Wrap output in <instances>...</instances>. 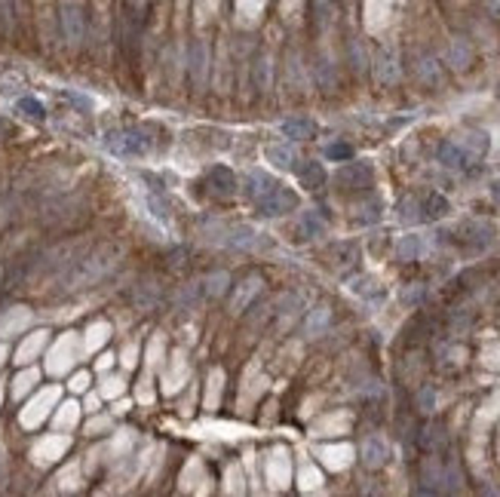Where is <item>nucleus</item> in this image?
I'll list each match as a JSON object with an SVG mask.
<instances>
[{
  "mask_svg": "<svg viewBox=\"0 0 500 497\" xmlns=\"http://www.w3.org/2000/svg\"><path fill=\"white\" fill-rule=\"evenodd\" d=\"M110 264H114V252H96V255L80 258V261H74L68 270L62 273L59 289L62 292H74V289H83V285L98 282L101 276L110 270Z\"/></svg>",
  "mask_w": 500,
  "mask_h": 497,
  "instance_id": "1",
  "label": "nucleus"
},
{
  "mask_svg": "<svg viewBox=\"0 0 500 497\" xmlns=\"http://www.w3.org/2000/svg\"><path fill=\"white\" fill-rule=\"evenodd\" d=\"M105 147L117 156H144L151 151V138L138 129H123V132H110L105 138Z\"/></svg>",
  "mask_w": 500,
  "mask_h": 497,
  "instance_id": "2",
  "label": "nucleus"
},
{
  "mask_svg": "<svg viewBox=\"0 0 500 497\" xmlns=\"http://www.w3.org/2000/svg\"><path fill=\"white\" fill-rule=\"evenodd\" d=\"M458 239L464 243L467 248H473V252H482V248H488L494 243V224L485 218H467L460 221V227L455 230Z\"/></svg>",
  "mask_w": 500,
  "mask_h": 497,
  "instance_id": "3",
  "label": "nucleus"
},
{
  "mask_svg": "<svg viewBox=\"0 0 500 497\" xmlns=\"http://www.w3.org/2000/svg\"><path fill=\"white\" fill-rule=\"evenodd\" d=\"M258 202V209H261V215L267 218H276V215H285V212H292L295 206H298V197L289 190V188H283V184H276V188L267 193V197L261 200H255Z\"/></svg>",
  "mask_w": 500,
  "mask_h": 497,
  "instance_id": "4",
  "label": "nucleus"
},
{
  "mask_svg": "<svg viewBox=\"0 0 500 497\" xmlns=\"http://www.w3.org/2000/svg\"><path fill=\"white\" fill-rule=\"evenodd\" d=\"M372 166L368 163H347V166H341L338 175H335V181L341 184V188H347V190H365L368 184H372Z\"/></svg>",
  "mask_w": 500,
  "mask_h": 497,
  "instance_id": "5",
  "label": "nucleus"
},
{
  "mask_svg": "<svg viewBox=\"0 0 500 497\" xmlns=\"http://www.w3.org/2000/svg\"><path fill=\"white\" fill-rule=\"evenodd\" d=\"M209 190L215 193V197L227 200L237 193V175L227 169V166H215V169H209Z\"/></svg>",
  "mask_w": 500,
  "mask_h": 497,
  "instance_id": "6",
  "label": "nucleus"
},
{
  "mask_svg": "<svg viewBox=\"0 0 500 497\" xmlns=\"http://www.w3.org/2000/svg\"><path fill=\"white\" fill-rule=\"evenodd\" d=\"M363 464L368 467V469H381L387 460H390V445H387L384 439H377V436H372V439H365L363 442Z\"/></svg>",
  "mask_w": 500,
  "mask_h": 497,
  "instance_id": "7",
  "label": "nucleus"
},
{
  "mask_svg": "<svg viewBox=\"0 0 500 497\" xmlns=\"http://www.w3.org/2000/svg\"><path fill=\"white\" fill-rule=\"evenodd\" d=\"M375 74H377V80L381 83H396L399 80V59H396V52L393 50H377L375 55Z\"/></svg>",
  "mask_w": 500,
  "mask_h": 497,
  "instance_id": "8",
  "label": "nucleus"
},
{
  "mask_svg": "<svg viewBox=\"0 0 500 497\" xmlns=\"http://www.w3.org/2000/svg\"><path fill=\"white\" fill-rule=\"evenodd\" d=\"M62 28H64V37H68L71 43H80L83 40V28H86V22H83V9L80 6H62Z\"/></svg>",
  "mask_w": 500,
  "mask_h": 497,
  "instance_id": "9",
  "label": "nucleus"
},
{
  "mask_svg": "<svg viewBox=\"0 0 500 497\" xmlns=\"http://www.w3.org/2000/svg\"><path fill=\"white\" fill-rule=\"evenodd\" d=\"M458 144H460V151H464L470 160H482V156L488 154V144H492V142H488L485 132H479V129H470V132L460 135Z\"/></svg>",
  "mask_w": 500,
  "mask_h": 497,
  "instance_id": "10",
  "label": "nucleus"
},
{
  "mask_svg": "<svg viewBox=\"0 0 500 497\" xmlns=\"http://www.w3.org/2000/svg\"><path fill=\"white\" fill-rule=\"evenodd\" d=\"M326 215H322V209H310V212H304L301 221H298V234L301 239H317L326 234Z\"/></svg>",
  "mask_w": 500,
  "mask_h": 497,
  "instance_id": "11",
  "label": "nucleus"
},
{
  "mask_svg": "<svg viewBox=\"0 0 500 497\" xmlns=\"http://www.w3.org/2000/svg\"><path fill=\"white\" fill-rule=\"evenodd\" d=\"M227 236H230L227 243L237 246V248H258L264 234H258L252 224H234V227H227Z\"/></svg>",
  "mask_w": 500,
  "mask_h": 497,
  "instance_id": "12",
  "label": "nucleus"
},
{
  "mask_svg": "<svg viewBox=\"0 0 500 497\" xmlns=\"http://www.w3.org/2000/svg\"><path fill=\"white\" fill-rule=\"evenodd\" d=\"M436 156H439V163L445 166V169H464V166H470V156L460 151L458 142H442Z\"/></svg>",
  "mask_w": 500,
  "mask_h": 497,
  "instance_id": "13",
  "label": "nucleus"
},
{
  "mask_svg": "<svg viewBox=\"0 0 500 497\" xmlns=\"http://www.w3.org/2000/svg\"><path fill=\"white\" fill-rule=\"evenodd\" d=\"M414 74H418V80L427 83V86H439L442 83V64L433 59V55H421L418 64H414Z\"/></svg>",
  "mask_w": 500,
  "mask_h": 497,
  "instance_id": "14",
  "label": "nucleus"
},
{
  "mask_svg": "<svg viewBox=\"0 0 500 497\" xmlns=\"http://www.w3.org/2000/svg\"><path fill=\"white\" fill-rule=\"evenodd\" d=\"M448 212H451V202L442 197V193H427L421 202V215L427 221H439V218H445Z\"/></svg>",
  "mask_w": 500,
  "mask_h": 497,
  "instance_id": "15",
  "label": "nucleus"
},
{
  "mask_svg": "<svg viewBox=\"0 0 500 497\" xmlns=\"http://www.w3.org/2000/svg\"><path fill=\"white\" fill-rule=\"evenodd\" d=\"M276 184H280V181H276V178H271V175H267V172H258V169H252V172L246 175V190L252 193L255 200L267 197V193H271V190L276 188Z\"/></svg>",
  "mask_w": 500,
  "mask_h": 497,
  "instance_id": "16",
  "label": "nucleus"
},
{
  "mask_svg": "<svg viewBox=\"0 0 500 497\" xmlns=\"http://www.w3.org/2000/svg\"><path fill=\"white\" fill-rule=\"evenodd\" d=\"M470 62H473V46H470L464 37H455L448 46V64H455L458 71L470 68Z\"/></svg>",
  "mask_w": 500,
  "mask_h": 497,
  "instance_id": "17",
  "label": "nucleus"
},
{
  "mask_svg": "<svg viewBox=\"0 0 500 497\" xmlns=\"http://www.w3.org/2000/svg\"><path fill=\"white\" fill-rule=\"evenodd\" d=\"M298 178H301L304 188L317 190V188H322V184H326V169H322V163L307 160V163L298 166Z\"/></svg>",
  "mask_w": 500,
  "mask_h": 497,
  "instance_id": "18",
  "label": "nucleus"
},
{
  "mask_svg": "<svg viewBox=\"0 0 500 497\" xmlns=\"http://www.w3.org/2000/svg\"><path fill=\"white\" fill-rule=\"evenodd\" d=\"M421 255H424V236H418V234H409L396 243V258H399V261H418Z\"/></svg>",
  "mask_w": 500,
  "mask_h": 497,
  "instance_id": "19",
  "label": "nucleus"
},
{
  "mask_svg": "<svg viewBox=\"0 0 500 497\" xmlns=\"http://www.w3.org/2000/svg\"><path fill=\"white\" fill-rule=\"evenodd\" d=\"M258 289H261V280L258 276H252V280H246V282H239L237 285V295H234V301H230V307H234V313H243L249 307V301L258 295Z\"/></svg>",
  "mask_w": 500,
  "mask_h": 497,
  "instance_id": "20",
  "label": "nucleus"
},
{
  "mask_svg": "<svg viewBox=\"0 0 500 497\" xmlns=\"http://www.w3.org/2000/svg\"><path fill=\"white\" fill-rule=\"evenodd\" d=\"M418 442H421L424 451H442V448H445V442H448L445 427H442V423H430V427L421 430V439Z\"/></svg>",
  "mask_w": 500,
  "mask_h": 497,
  "instance_id": "21",
  "label": "nucleus"
},
{
  "mask_svg": "<svg viewBox=\"0 0 500 497\" xmlns=\"http://www.w3.org/2000/svg\"><path fill=\"white\" fill-rule=\"evenodd\" d=\"M350 289H353L359 298H368V301H377L384 298V285L375 280V276H356L353 282H350Z\"/></svg>",
  "mask_w": 500,
  "mask_h": 497,
  "instance_id": "22",
  "label": "nucleus"
},
{
  "mask_svg": "<svg viewBox=\"0 0 500 497\" xmlns=\"http://www.w3.org/2000/svg\"><path fill=\"white\" fill-rule=\"evenodd\" d=\"M188 68L193 74V80H203V74H206V46L203 40H193L191 50H188Z\"/></svg>",
  "mask_w": 500,
  "mask_h": 497,
  "instance_id": "23",
  "label": "nucleus"
},
{
  "mask_svg": "<svg viewBox=\"0 0 500 497\" xmlns=\"http://www.w3.org/2000/svg\"><path fill=\"white\" fill-rule=\"evenodd\" d=\"M280 129H283V135H285V138H295V142H304V138H310V135H313V123H310V120H301V117L285 120V123H283Z\"/></svg>",
  "mask_w": 500,
  "mask_h": 497,
  "instance_id": "24",
  "label": "nucleus"
},
{
  "mask_svg": "<svg viewBox=\"0 0 500 497\" xmlns=\"http://www.w3.org/2000/svg\"><path fill=\"white\" fill-rule=\"evenodd\" d=\"M267 163H273L276 169H292V166H295L292 147H285V144H271V147H267Z\"/></svg>",
  "mask_w": 500,
  "mask_h": 497,
  "instance_id": "25",
  "label": "nucleus"
},
{
  "mask_svg": "<svg viewBox=\"0 0 500 497\" xmlns=\"http://www.w3.org/2000/svg\"><path fill=\"white\" fill-rule=\"evenodd\" d=\"M329 319H331V313H329V307H317L310 313V319H307V335L310 338H317V335H322V331L329 329Z\"/></svg>",
  "mask_w": 500,
  "mask_h": 497,
  "instance_id": "26",
  "label": "nucleus"
},
{
  "mask_svg": "<svg viewBox=\"0 0 500 497\" xmlns=\"http://www.w3.org/2000/svg\"><path fill=\"white\" fill-rule=\"evenodd\" d=\"M329 258H338V261H331V264L347 267V264H353V261H356V246H353V243H338V246H331Z\"/></svg>",
  "mask_w": 500,
  "mask_h": 497,
  "instance_id": "27",
  "label": "nucleus"
},
{
  "mask_svg": "<svg viewBox=\"0 0 500 497\" xmlns=\"http://www.w3.org/2000/svg\"><path fill=\"white\" fill-rule=\"evenodd\" d=\"M203 289H206L209 298H218V295H225V289H227V273H215V276H209V280L203 282Z\"/></svg>",
  "mask_w": 500,
  "mask_h": 497,
  "instance_id": "28",
  "label": "nucleus"
},
{
  "mask_svg": "<svg viewBox=\"0 0 500 497\" xmlns=\"http://www.w3.org/2000/svg\"><path fill=\"white\" fill-rule=\"evenodd\" d=\"M399 218H402V221H421V218H424V215H421V202L414 200V197L402 200V202H399Z\"/></svg>",
  "mask_w": 500,
  "mask_h": 497,
  "instance_id": "29",
  "label": "nucleus"
},
{
  "mask_svg": "<svg viewBox=\"0 0 500 497\" xmlns=\"http://www.w3.org/2000/svg\"><path fill=\"white\" fill-rule=\"evenodd\" d=\"M18 110H22L25 117H31V120H43L46 117L43 105H40V101H34V98H22V101H18Z\"/></svg>",
  "mask_w": 500,
  "mask_h": 497,
  "instance_id": "30",
  "label": "nucleus"
},
{
  "mask_svg": "<svg viewBox=\"0 0 500 497\" xmlns=\"http://www.w3.org/2000/svg\"><path fill=\"white\" fill-rule=\"evenodd\" d=\"M418 409L427 411V414L436 409V390H433V387H421V393H418Z\"/></svg>",
  "mask_w": 500,
  "mask_h": 497,
  "instance_id": "31",
  "label": "nucleus"
},
{
  "mask_svg": "<svg viewBox=\"0 0 500 497\" xmlns=\"http://www.w3.org/2000/svg\"><path fill=\"white\" fill-rule=\"evenodd\" d=\"M326 156H329V160H350V156H353V147H350V144H329Z\"/></svg>",
  "mask_w": 500,
  "mask_h": 497,
  "instance_id": "32",
  "label": "nucleus"
},
{
  "mask_svg": "<svg viewBox=\"0 0 500 497\" xmlns=\"http://www.w3.org/2000/svg\"><path fill=\"white\" fill-rule=\"evenodd\" d=\"M0 89L4 92H16V89H22V77H18V74H0Z\"/></svg>",
  "mask_w": 500,
  "mask_h": 497,
  "instance_id": "33",
  "label": "nucleus"
},
{
  "mask_svg": "<svg viewBox=\"0 0 500 497\" xmlns=\"http://www.w3.org/2000/svg\"><path fill=\"white\" fill-rule=\"evenodd\" d=\"M424 295H427V289H424V285H409V289L402 292V301H405V304H421Z\"/></svg>",
  "mask_w": 500,
  "mask_h": 497,
  "instance_id": "34",
  "label": "nucleus"
},
{
  "mask_svg": "<svg viewBox=\"0 0 500 497\" xmlns=\"http://www.w3.org/2000/svg\"><path fill=\"white\" fill-rule=\"evenodd\" d=\"M34 381H37V375H34V372H28V375L18 377V381H16V396H22V393L31 390V384H34Z\"/></svg>",
  "mask_w": 500,
  "mask_h": 497,
  "instance_id": "35",
  "label": "nucleus"
},
{
  "mask_svg": "<svg viewBox=\"0 0 500 497\" xmlns=\"http://www.w3.org/2000/svg\"><path fill=\"white\" fill-rule=\"evenodd\" d=\"M267 71H271V68H267V59H261V62H258L255 64V83H258V86H267Z\"/></svg>",
  "mask_w": 500,
  "mask_h": 497,
  "instance_id": "36",
  "label": "nucleus"
},
{
  "mask_svg": "<svg viewBox=\"0 0 500 497\" xmlns=\"http://www.w3.org/2000/svg\"><path fill=\"white\" fill-rule=\"evenodd\" d=\"M377 215H381V202H372V206H365L363 209V221H377Z\"/></svg>",
  "mask_w": 500,
  "mask_h": 497,
  "instance_id": "37",
  "label": "nucleus"
},
{
  "mask_svg": "<svg viewBox=\"0 0 500 497\" xmlns=\"http://www.w3.org/2000/svg\"><path fill=\"white\" fill-rule=\"evenodd\" d=\"M350 52H353V68L359 71V68H365V59H363V46L359 43H353L350 46Z\"/></svg>",
  "mask_w": 500,
  "mask_h": 497,
  "instance_id": "38",
  "label": "nucleus"
},
{
  "mask_svg": "<svg viewBox=\"0 0 500 497\" xmlns=\"http://www.w3.org/2000/svg\"><path fill=\"white\" fill-rule=\"evenodd\" d=\"M86 387H89V375H77L71 381V390H86Z\"/></svg>",
  "mask_w": 500,
  "mask_h": 497,
  "instance_id": "39",
  "label": "nucleus"
},
{
  "mask_svg": "<svg viewBox=\"0 0 500 497\" xmlns=\"http://www.w3.org/2000/svg\"><path fill=\"white\" fill-rule=\"evenodd\" d=\"M485 9L492 13L494 18H500V0H485Z\"/></svg>",
  "mask_w": 500,
  "mask_h": 497,
  "instance_id": "40",
  "label": "nucleus"
},
{
  "mask_svg": "<svg viewBox=\"0 0 500 497\" xmlns=\"http://www.w3.org/2000/svg\"><path fill=\"white\" fill-rule=\"evenodd\" d=\"M492 200L500 206V178H497V181H492Z\"/></svg>",
  "mask_w": 500,
  "mask_h": 497,
  "instance_id": "41",
  "label": "nucleus"
},
{
  "mask_svg": "<svg viewBox=\"0 0 500 497\" xmlns=\"http://www.w3.org/2000/svg\"><path fill=\"white\" fill-rule=\"evenodd\" d=\"M0 473H4V448H0Z\"/></svg>",
  "mask_w": 500,
  "mask_h": 497,
  "instance_id": "42",
  "label": "nucleus"
},
{
  "mask_svg": "<svg viewBox=\"0 0 500 497\" xmlns=\"http://www.w3.org/2000/svg\"><path fill=\"white\" fill-rule=\"evenodd\" d=\"M497 96H500V86H497Z\"/></svg>",
  "mask_w": 500,
  "mask_h": 497,
  "instance_id": "43",
  "label": "nucleus"
}]
</instances>
